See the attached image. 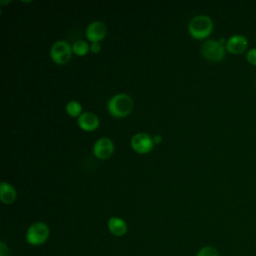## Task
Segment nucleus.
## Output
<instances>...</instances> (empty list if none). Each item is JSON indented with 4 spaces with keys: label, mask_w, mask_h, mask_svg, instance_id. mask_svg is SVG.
Returning <instances> with one entry per match:
<instances>
[{
    "label": "nucleus",
    "mask_w": 256,
    "mask_h": 256,
    "mask_svg": "<svg viewBox=\"0 0 256 256\" xmlns=\"http://www.w3.org/2000/svg\"><path fill=\"white\" fill-rule=\"evenodd\" d=\"M134 107L133 100L130 95L126 93H119L114 95L108 102L109 113L116 118H123L128 116Z\"/></svg>",
    "instance_id": "nucleus-1"
},
{
    "label": "nucleus",
    "mask_w": 256,
    "mask_h": 256,
    "mask_svg": "<svg viewBox=\"0 0 256 256\" xmlns=\"http://www.w3.org/2000/svg\"><path fill=\"white\" fill-rule=\"evenodd\" d=\"M188 31L195 39L207 38L213 31V21L206 15L195 16L189 23Z\"/></svg>",
    "instance_id": "nucleus-2"
},
{
    "label": "nucleus",
    "mask_w": 256,
    "mask_h": 256,
    "mask_svg": "<svg viewBox=\"0 0 256 256\" xmlns=\"http://www.w3.org/2000/svg\"><path fill=\"white\" fill-rule=\"evenodd\" d=\"M201 52L204 58L211 62L222 61L225 57V52H226V47L224 46V39H221V41H216V40L205 41L202 44Z\"/></svg>",
    "instance_id": "nucleus-3"
},
{
    "label": "nucleus",
    "mask_w": 256,
    "mask_h": 256,
    "mask_svg": "<svg viewBox=\"0 0 256 256\" xmlns=\"http://www.w3.org/2000/svg\"><path fill=\"white\" fill-rule=\"evenodd\" d=\"M49 235V227L43 222H36L28 228L26 240L32 246H40L48 240Z\"/></svg>",
    "instance_id": "nucleus-4"
},
{
    "label": "nucleus",
    "mask_w": 256,
    "mask_h": 256,
    "mask_svg": "<svg viewBox=\"0 0 256 256\" xmlns=\"http://www.w3.org/2000/svg\"><path fill=\"white\" fill-rule=\"evenodd\" d=\"M72 46L66 41L55 42L50 50V56L52 60L59 65L68 63L72 57Z\"/></svg>",
    "instance_id": "nucleus-5"
},
{
    "label": "nucleus",
    "mask_w": 256,
    "mask_h": 256,
    "mask_svg": "<svg viewBox=\"0 0 256 256\" xmlns=\"http://www.w3.org/2000/svg\"><path fill=\"white\" fill-rule=\"evenodd\" d=\"M153 138L144 132L135 134L131 139V146L133 150L139 154L149 153L154 147Z\"/></svg>",
    "instance_id": "nucleus-6"
},
{
    "label": "nucleus",
    "mask_w": 256,
    "mask_h": 256,
    "mask_svg": "<svg viewBox=\"0 0 256 256\" xmlns=\"http://www.w3.org/2000/svg\"><path fill=\"white\" fill-rule=\"evenodd\" d=\"M94 155L102 160L108 159L114 152V143L111 139L103 137L98 139L93 147Z\"/></svg>",
    "instance_id": "nucleus-7"
},
{
    "label": "nucleus",
    "mask_w": 256,
    "mask_h": 256,
    "mask_svg": "<svg viewBox=\"0 0 256 256\" xmlns=\"http://www.w3.org/2000/svg\"><path fill=\"white\" fill-rule=\"evenodd\" d=\"M107 35V27L105 23L101 21H93L91 22L86 29V37L92 43L102 41Z\"/></svg>",
    "instance_id": "nucleus-8"
},
{
    "label": "nucleus",
    "mask_w": 256,
    "mask_h": 256,
    "mask_svg": "<svg viewBox=\"0 0 256 256\" xmlns=\"http://www.w3.org/2000/svg\"><path fill=\"white\" fill-rule=\"evenodd\" d=\"M249 42L243 35H233L226 42V50L232 54H241L248 48Z\"/></svg>",
    "instance_id": "nucleus-9"
},
{
    "label": "nucleus",
    "mask_w": 256,
    "mask_h": 256,
    "mask_svg": "<svg viewBox=\"0 0 256 256\" xmlns=\"http://www.w3.org/2000/svg\"><path fill=\"white\" fill-rule=\"evenodd\" d=\"M77 122L81 129L88 132L96 130L100 125V120L98 116L93 112H83L78 117Z\"/></svg>",
    "instance_id": "nucleus-10"
},
{
    "label": "nucleus",
    "mask_w": 256,
    "mask_h": 256,
    "mask_svg": "<svg viewBox=\"0 0 256 256\" xmlns=\"http://www.w3.org/2000/svg\"><path fill=\"white\" fill-rule=\"evenodd\" d=\"M17 191L7 182H2L0 185V200L4 204H12L16 201Z\"/></svg>",
    "instance_id": "nucleus-11"
},
{
    "label": "nucleus",
    "mask_w": 256,
    "mask_h": 256,
    "mask_svg": "<svg viewBox=\"0 0 256 256\" xmlns=\"http://www.w3.org/2000/svg\"><path fill=\"white\" fill-rule=\"evenodd\" d=\"M108 229L114 236L121 237L126 234L128 226L123 219L119 217H112L108 221Z\"/></svg>",
    "instance_id": "nucleus-12"
},
{
    "label": "nucleus",
    "mask_w": 256,
    "mask_h": 256,
    "mask_svg": "<svg viewBox=\"0 0 256 256\" xmlns=\"http://www.w3.org/2000/svg\"><path fill=\"white\" fill-rule=\"evenodd\" d=\"M72 50L73 52L78 55V56H85L89 50H90V46L89 44L84 41V40H77L73 43L72 45Z\"/></svg>",
    "instance_id": "nucleus-13"
},
{
    "label": "nucleus",
    "mask_w": 256,
    "mask_h": 256,
    "mask_svg": "<svg viewBox=\"0 0 256 256\" xmlns=\"http://www.w3.org/2000/svg\"><path fill=\"white\" fill-rule=\"evenodd\" d=\"M66 112L68 115L72 117H79L83 112H82V106L78 101L72 100L69 101L66 105Z\"/></svg>",
    "instance_id": "nucleus-14"
},
{
    "label": "nucleus",
    "mask_w": 256,
    "mask_h": 256,
    "mask_svg": "<svg viewBox=\"0 0 256 256\" xmlns=\"http://www.w3.org/2000/svg\"><path fill=\"white\" fill-rule=\"evenodd\" d=\"M197 256H220L219 252L216 248L211 247V246H207L202 248L198 253Z\"/></svg>",
    "instance_id": "nucleus-15"
},
{
    "label": "nucleus",
    "mask_w": 256,
    "mask_h": 256,
    "mask_svg": "<svg viewBox=\"0 0 256 256\" xmlns=\"http://www.w3.org/2000/svg\"><path fill=\"white\" fill-rule=\"evenodd\" d=\"M247 61L253 65V66H256V48H252L248 51L247 53Z\"/></svg>",
    "instance_id": "nucleus-16"
},
{
    "label": "nucleus",
    "mask_w": 256,
    "mask_h": 256,
    "mask_svg": "<svg viewBox=\"0 0 256 256\" xmlns=\"http://www.w3.org/2000/svg\"><path fill=\"white\" fill-rule=\"evenodd\" d=\"M0 256H9V249L4 242L0 243Z\"/></svg>",
    "instance_id": "nucleus-17"
},
{
    "label": "nucleus",
    "mask_w": 256,
    "mask_h": 256,
    "mask_svg": "<svg viewBox=\"0 0 256 256\" xmlns=\"http://www.w3.org/2000/svg\"><path fill=\"white\" fill-rule=\"evenodd\" d=\"M90 50H91L93 53H98V52L101 50V45H100V43H98V42L92 43L91 46H90Z\"/></svg>",
    "instance_id": "nucleus-18"
},
{
    "label": "nucleus",
    "mask_w": 256,
    "mask_h": 256,
    "mask_svg": "<svg viewBox=\"0 0 256 256\" xmlns=\"http://www.w3.org/2000/svg\"><path fill=\"white\" fill-rule=\"evenodd\" d=\"M153 141H154L155 144L161 143V142H162V136H161V135H155V136H153Z\"/></svg>",
    "instance_id": "nucleus-19"
}]
</instances>
